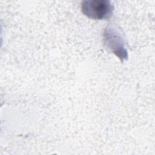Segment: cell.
<instances>
[{
    "instance_id": "cell-1",
    "label": "cell",
    "mask_w": 155,
    "mask_h": 155,
    "mask_svg": "<svg viewBox=\"0 0 155 155\" xmlns=\"http://www.w3.org/2000/svg\"><path fill=\"white\" fill-rule=\"evenodd\" d=\"M81 10L87 17L93 19H106L113 15V7L109 1L91 0L82 2Z\"/></svg>"
}]
</instances>
